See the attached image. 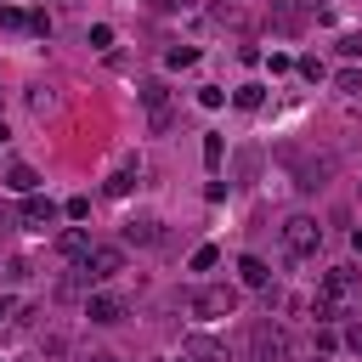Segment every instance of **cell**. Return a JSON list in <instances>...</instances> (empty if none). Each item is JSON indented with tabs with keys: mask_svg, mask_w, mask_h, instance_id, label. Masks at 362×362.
Listing matches in <instances>:
<instances>
[{
	"mask_svg": "<svg viewBox=\"0 0 362 362\" xmlns=\"http://www.w3.org/2000/svg\"><path fill=\"white\" fill-rule=\"evenodd\" d=\"M0 28H28V11H17V6H0Z\"/></svg>",
	"mask_w": 362,
	"mask_h": 362,
	"instance_id": "obj_20",
	"label": "cell"
},
{
	"mask_svg": "<svg viewBox=\"0 0 362 362\" xmlns=\"http://www.w3.org/2000/svg\"><path fill=\"white\" fill-rule=\"evenodd\" d=\"M28 107H34V113H51V107H57L51 85H34V90H28Z\"/></svg>",
	"mask_w": 362,
	"mask_h": 362,
	"instance_id": "obj_16",
	"label": "cell"
},
{
	"mask_svg": "<svg viewBox=\"0 0 362 362\" xmlns=\"http://www.w3.org/2000/svg\"><path fill=\"white\" fill-rule=\"evenodd\" d=\"M130 187H136V170H130V164H124V170H113V175H107V192H113V198H124V192H130Z\"/></svg>",
	"mask_w": 362,
	"mask_h": 362,
	"instance_id": "obj_15",
	"label": "cell"
},
{
	"mask_svg": "<svg viewBox=\"0 0 362 362\" xmlns=\"http://www.w3.org/2000/svg\"><path fill=\"white\" fill-rule=\"evenodd\" d=\"M238 277H243L249 288H272V266H266L260 255H243V260H238Z\"/></svg>",
	"mask_w": 362,
	"mask_h": 362,
	"instance_id": "obj_10",
	"label": "cell"
},
{
	"mask_svg": "<svg viewBox=\"0 0 362 362\" xmlns=\"http://www.w3.org/2000/svg\"><path fill=\"white\" fill-rule=\"evenodd\" d=\"M187 356H192V362H232V356H226V345H221V339H209V334H187Z\"/></svg>",
	"mask_w": 362,
	"mask_h": 362,
	"instance_id": "obj_7",
	"label": "cell"
},
{
	"mask_svg": "<svg viewBox=\"0 0 362 362\" xmlns=\"http://www.w3.org/2000/svg\"><path fill=\"white\" fill-rule=\"evenodd\" d=\"M192 62H198V51H192V45H175V51L164 57V68H192Z\"/></svg>",
	"mask_w": 362,
	"mask_h": 362,
	"instance_id": "obj_17",
	"label": "cell"
},
{
	"mask_svg": "<svg viewBox=\"0 0 362 362\" xmlns=\"http://www.w3.org/2000/svg\"><path fill=\"white\" fill-rule=\"evenodd\" d=\"M57 249H62V255H68V260H85V255H90V238H85V232H79V226H68V232H62V238H57Z\"/></svg>",
	"mask_w": 362,
	"mask_h": 362,
	"instance_id": "obj_11",
	"label": "cell"
},
{
	"mask_svg": "<svg viewBox=\"0 0 362 362\" xmlns=\"http://www.w3.org/2000/svg\"><path fill=\"white\" fill-rule=\"evenodd\" d=\"M17 362H28V356H17Z\"/></svg>",
	"mask_w": 362,
	"mask_h": 362,
	"instance_id": "obj_31",
	"label": "cell"
},
{
	"mask_svg": "<svg viewBox=\"0 0 362 362\" xmlns=\"http://www.w3.org/2000/svg\"><path fill=\"white\" fill-rule=\"evenodd\" d=\"M339 51H345V57H362V28H356V34H345V40H339Z\"/></svg>",
	"mask_w": 362,
	"mask_h": 362,
	"instance_id": "obj_26",
	"label": "cell"
},
{
	"mask_svg": "<svg viewBox=\"0 0 362 362\" xmlns=\"http://www.w3.org/2000/svg\"><path fill=\"white\" fill-rule=\"evenodd\" d=\"M339 90H345V96H362V74L345 68V74H339Z\"/></svg>",
	"mask_w": 362,
	"mask_h": 362,
	"instance_id": "obj_23",
	"label": "cell"
},
{
	"mask_svg": "<svg viewBox=\"0 0 362 362\" xmlns=\"http://www.w3.org/2000/svg\"><path fill=\"white\" fill-rule=\"evenodd\" d=\"M90 45H96V51H113V28L96 23V28H90Z\"/></svg>",
	"mask_w": 362,
	"mask_h": 362,
	"instance_id": "obj_21",
	"label": "cell"
},
{
	"mask_svg": "<svg viewBox=\"0 0 362 362\" xmlns=\"http://www.w3.org/2000/svg\"><path fill=\"white\" fill-rule=\"evenodd\" d=\"M62 215H68V221H85V215H90V198H68Z\"/></svg>",
	"mask_w": 362,
	"mask_h": 362,
	"instance_id": "obj_22",
	"label": "cell"
},
{
	"mask_svg": "<svg viewBox=\"0 0 362 362\" xmlns=\"http://www.w3.org/2000/svg\"><path fill=\"white\" fill-rule=\"evenodd\" d=\"M79 272H85L90 283H107V277L124 272V249H113V243H90V255L79 260Z\"/></svg>",
	"mask_w": 362,
	"mask_h": 362,
	"instance_id": "obj_4",
	"label": "cell"
},
{
	"mask_svg": "<svg viewBox=\"0 0 362 362\" xmlns=\"http://www.w3.org/2000/svg\"><path fill=\"white\" fill-rule=\"evenodd\" d=\"M17 215H23V226H51V221H57V204L40 198V192H23V209H17Z\"/></svg>",
	"mask_w": 362,
	"mask_h": 362,
	"instance_id": "obj_6",
	"label": "cell"
},
{
	"mask_svg": "<svg viewBox=\"0 0 362 362\" xmlns=\"http://www.w3.org/2000/svg\"><path fill=\"white\" fill-rule=\"evenodd\" d=\"M198 102H204V107H221V102H226V90H221V85H204V90H198Z\"/></svg>",
	"mask_w": 362,
	"mask_h": 362,
	"instance_id": "obj_24",
	"label": "cell"
},
{
	"mask_svg": "<svg viewBox=\"0 0 362 362\" xmlns=\"http://www.w3.org/2000/svg\"><path fill=\"white\" fill-rule=\"evenodd\" d=\"M0 141H6V124H0Z\"/></svg>",
	"mask_w": 362,
	"mask_h": 362,
	"instance_id": "obj_30",
	"label": "cell"
},
{
	"mask_svg": "<svg viewBox=\"0 0 362 362\" xmlns=\"http://www.w3.org/2000/svg\"><path fill=\"white\" fill-rule=\"evenodd\" d=\"M272 23H277L283 34H294V28H300V11H294L288 0H277V11H272Z\"/></svg>",
	"mask_w": 362,
	"mask_h": 362,
	"instance_id": "obj_14",
	"label": "cell"
},
{
	"mask_svg": "<svg viewBox=\"0 0 362 362\" xmlns=\"http://www.w3.org/2000/svg\"><path fill=\"white\" fill-rule=\"evenodd\" d=\"M283 249H288L294 260H311V255L322 249V226H317V215H288V221H283Z\"/></svg>",
	"mask_w": 362,
	"mask_h": 362,
	"instance_id": "obj_1",
	"label": "cell"
},
{
	"mask_svg": "<svg viewBox=\"0 0 362 362\" xmlns=\"http://www.w3.org/2000/svg\"><path fill=\"white\" fill-rule=\"evenodd\" d=\"M351 249H356V255H362V226H356V232H351Z\"/></svg>",
	"mask_w": 362,
	"mask_h": 362,
	"instance_id": "obj_28",
	"label": "cell"
},
{
	"mask_svg": "<svg viewBox=\"0 0 362 362\" xmlns=\"http://www.w3.org/2000/svg\"><path fill=\"white\" fill-rule=\"evenodd\" d=\"M6 187H11V192H40V175H34L28 164H11V170H6Z\"/></svg>",
	"mask_w": 362,
	"mask_h": 362,
	"instance_id": "obj_12",
	"label": "cell"
},
{
	"mask_svg": "<svg viewBox=\"0 0 362 362\" xmlns=\"http://www.w3.org/2000/svg\"><path fill=\"white\" fill-rule=\"evenodd\" d=\"M215 260H221V255H215V243H198V249H192V272H209Z\"/></svg>",
	"mask_w": 362,
	"mask_h": 362,
	"instance_id": "obj_18",
	"label": "cell"
},
{
	"mask_svg": "<svg viewBox=\"0 0 362 362\" xmlns=\"http://www.w3.org/2000/svg\"><path fill=\"white\" fill-rule=\"evenodd\" d=\"M283 356H288V339H283V328H272V322H255L243 362H283Z\"/></svg>",
	"mask_w": 362,
	"mask_h": 362,
	"instance_id": "obj_3",
	"label": "cell"
},
{
	"mask_svg": "<svg viewBox=\"0 0 362 362\" xmlns=\"http://www.w3.org/2000/svg\"><path fill=\"white\" fill-rule=\"evenodd\" d=\"M322 294H334V300H351V294H356V272H351V266H334V272H322Z\"/></svg>",
	"mask_w": 362,
	"mask_h": 362,
	"instance_id": "obj_9",
	"label": "cell"
},
{
	"mask_svg": "<svg viewBox=\"0 0 362 362\" xmlns=\"http://www.w3.org/2000/svg\"><path fill=\"white\" fill-rule=\"evenodd\" d=\"M221 153H226V141H221V136H204V164H209V170L221 164Z\"/></svg>",
	"mask_w": 362,
	"mask_h": 362,
	"instance_id": "obj_19",
	"label": "cell"
},
{
	"mask_svg": "<svg viewBox=\"0 0 362 362\" xmlns=\"http://www.w3.org/2000/svg\"><path fill=\"white\" fill-rule=\"evenodd\" d=\"M124 243H136V249H153V243H158V221H153V215H136V221H124Z\"/></svg>",
	"mask_w": 362,
	"mask_h": 362,
	"instance_id": "obj_8",
	"label": "cell"
},
{
	"mask_svg": "<svg viewBox=\"0 0 362 362\" xmlns=\"http://www.w3.org/2000/svg\"><path fill=\"white\" fill-rule=\"evenodd\" d=\"M85 362H113V356H107V351H96V356H85Z\"/></svg>",
	"mask_w": 362,
	"mask_h": 362,
	"instance_id": "obj_29",
	"label": "cell"
},
{
	"mask_svg": "<svg viewBox=\"0 0 362 362\" xmlns=\"http://www.w3.org/2000/svg\"><path fill=\"white\" fill-rule=\"evenodd\" d=\"M345 345H351V351L362 356V322H351V328H345Z\"/></svg>",
	"mask_w": 362,
	"mask_h": 362,
	"instance_id": "obj_27",
	"label": "cell"
},
{
	"mask_svg": "<svg viewBox=\"0 0 362 362\" xmlns=\"http://www.w3.org/2000/svg\"><path fill=\"white\" fill-rule=\"evenodd\" d=\"M85 317L107 328V322H119V317H124V300H119V294H107V288H96V294H85Z\"/></svg>",
	"mask_w": 362,
	"mask_h": 362,
	"instance_id": "obj_5",
	"label": "cell"
},
{
	"mask_svg": "<svg viewBox=\"0 0 362 362\" xmlns=\"http://www.w3.org/2000/svg\"><path fill=\"white\" fill-rule=\"evenodd\" d=\"M192 317H204V322H215V317H232L238 311V288H226V283H204V288H192Z\"/></svg>",
	"mask_w": 362,
	"mask_h": 362,
	"instance_id": "obj_2",
	"label": "cell"
},
{
	"mask_svg": "<svg viewBox=\"0 0 362 362\" xmlns=\"http://www.w3.org/2000/svg\"><path fill=\"white\" fill-rule=\"evenodd\" d=\"M232 102H238L243 113H255V107L266 102V85H255V79H249V85H238V90H232Z\"/></svg>",
	"mask_w": 362,
	"mask_h": 362,
	"instance_id": "obj_13",
	"label": "cell"
},
{
	"mask_svg": "<svg viewBox=\"0 0 362 362\" xmlns=\"http://www.w3.org/2000/svg\"><path fill=\"white\" fill-rule=\"evenodd\" d=\"M28 34H51V17L45 11H28Z\"/></svg>",
	"mask_w": 362,
	"mask_h": 362,
	"instance_id": "obj_25",
	"label": "cell"
}]
</instances>
